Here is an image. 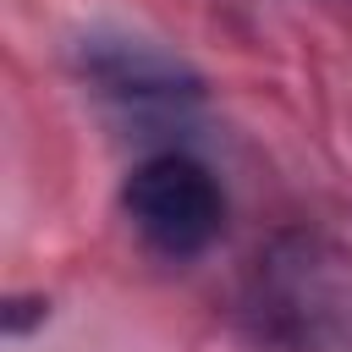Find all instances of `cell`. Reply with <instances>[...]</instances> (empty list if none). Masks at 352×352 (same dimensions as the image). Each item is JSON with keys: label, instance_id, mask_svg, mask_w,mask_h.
I'll list each match as a JSON object with an SVG mask.
<instances>
[{"label": "cell", "instance_id": "6da1fadb", "mask_svg": "<svg viewBox=\"0 0 352 352\" xmlns=\"http://www.w3.org/2000/svg\"><path fill=\"white\" fill-rule=\"evenodd\" d=\"M258 330L292 352H341L352 341V280L308 236H286L253 270L248 297Z\"/></svg>", "mask_w": 352, "mask_h": 352}, {"label": "cell", "instance_id": "7a4b0ae2", "mask_svg": "<svg viewBox=\"0 0 352 352\" xmlns=\"http://www.w3.org/2000/svg\"><path fill=\"white\" fill-rule=\"evenodd\" d=\"M121 204H126V220L138 226V236L165 258L204 253L226 226L220 182L192 154H176V148L138 160L121 187Z\"/></svg>", "mask_w": 352, "mask_h": 352}, {"label": "cell", "instance_id": "3957f363", "mask_svg": "<svg viewBox=\"0 0 352 352\" xmlns=\"http://www.w3.org/2000/svg\"><path fill=\"white\" fill-rule=\"evenodd\" d=\"M77 72L104 104L126 116H176L198 104L204 94V82L176 55H165L148 38H126V33H88L77 44Z\"/></svg>", "mask_w": 352, "mask_h": 352}]
</instances>
